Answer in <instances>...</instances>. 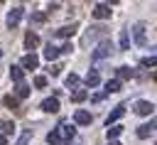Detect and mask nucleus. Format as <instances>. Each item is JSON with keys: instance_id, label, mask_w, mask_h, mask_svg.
Listing matches in <instances>:
<instances>
[{"instance_id": "nucleus-23", "label": "nucleus", "mask_w": 157, "mask_h": 145, "mask_svg": "<svg viewBox=\"0 0 157 145\" xmlns=\"http://www.w3.org/2000/svg\"><path fill=\"white\" fill-rule=\"evenodd\" d=\"M86 96H88V93H86L83 88H78V91L71 93V101H74V103H81V101H86Z\"/></svg>"}, {"instance_id": "nucleus-14", "label": "nucleus", "mask_w": 157, "mask_h": 145, "mask_svg": "<svg viewBox=\"0 0 157 145\" xmlns=\"http://www.w3.org/2000/svg\"><path fill=\"white\" fill-rule=\"evenodd\" d=\"M74 120H76L78 125H88V123H91V113H88V111H76V113H74Z\"/></svg>"}, {"instance_id": "nucleus-6", "label": "nucleus", "mask_w": 157, "mask_h": 145, "mask_svg": "<svg viewBox=\"0 0 157 145\" xmlns=\"http://www.w3.org/2000/svg\"><path fill=\"white\" fill-rule=\"evenodd\" d=\"M152 130H157V118H150L147 123H142V125H137V138H147Z\"/></svg>"}, {"instance_id": "nucleus-18", "label": "nucleus", "mask_w": 157, "mask_h": 145, "mask_svg": "<svg viewBox=\"0 0 157 145\" xmlns=\"http://www.w3.org/2000/svg\"><path fill=\"white\" fill-rule=\"evenodd\" d=\"M118 42H120V49H130V34H128V29H123V32H120Z\"/></svg>"}, {"instance_id": "nucleus-28", "label": "nucleus", "mask_w": 157, "mask_h": 145, "mask_svg": "<svg viewBox=\"0 0 157 145\" xmlns=\"http://www.w3.org/2000/svg\"><path fill=\"white\" fill-rule=\"evenodd\" d=\"M47 20V15L44 12H32V17H29V22H37V25H42Z\"/></svg>"}, {"instance_id": "nucleus-12", "label": "nucleus", "mask_w": 157, "mask_h": 145, "mask_svg": "<svg viewBox=\"0 0 157 145\" xmlns=\"http://www.w3.org/2000/svg\"><path fill=\"white\" fill-rule=\"evenodd\" d=\"M37 44H39V34H37V32H32V29H29V32H27V34H25V49H34V47H37Z\"/></svg>"}, {"instance_id": "nucleus-25", "label": "nucleus", "mask_w": 157, "mask_h": 145, "mask_svg": "<svg viewBox=\"0 0 157 145\" xmlns=\"http://www.w3.org/2000/svg\"><path fill=\"white\" fill-rule=\"evenodd\" d=\"M17 101H20V98H17V96H10V93L2 98V103H5L7 108H17Z\"/></svg>"}, {"instance_id": "nucleus-13", "label": "nucleus", "mask_w": 157, "mask_h": 145, "mask_svg": "<svg viewBox=\"0 0 157 145\" xmlns=\"http://www.w3.org/2000/svg\"><path fill=\"white\" fill-rule=\"evenodd\" d=\"M98 84H101L98 71H96V69H93V71H88V74H86V86H88V88H96Z\"/></svg>"}, {"instance_id": "nucleus-11", "label": "nucleus", "mask_w": 157, "mask_h": 145, "mask_svg": "<svg viewBox=\"0 0 157 145\" xmlns=\"http://www.w3.org/2000/svg\"><path fill=\"white\" fill-rule=\"evenodd\" d=\"M37 64H39V57H37V54H25L22 61H20L22 69H37Z\"/></svg>"}, {"instance_id": "nucleus-32", "label": "nucleus", "mask_w": 157, "mask_h": 145, "mask_svg": "<svg viewBox=\"0 0 157 145\" xmlns=\"http://www.w3.org/2000/svg\"><path fill=\"white\" fill-rule=\"evenodd\" d=\"M59 71H61V66H59V64H52V66H49V74H52V76H56Z\"/></svg>"}, {"instance_id": "nucleus-33", "label": "nucleus", "mask_w": 157, "mask_h": 145, "mask_svg": "<svg viewBox=\"0 0 157 145\" xmlns=\"http://www.w3.org/2000/svg\"><path fill=\"white\" fill-rule=\"evenodd\" d=\"M91 101H93V103H98V101H103V93H93V96H91Z\"/></svg>"}, {"instance_id": "nucleus-3", "label": "nucleus", "mask_w": 157, "mask_h": 145, "mask_svg": "<svg viewBox=\"0 0 157 145\" xmlns=\"http://www.w3.org/2000/svg\"><path fill=\"white\" fill-rule=\"evenodd\" d=\"M103 34H105V27H103V25H93V27H88V29H86V34L81 37V44H83V47H88L91 42H96V39H98V37H103Z\"/></svg>"}, {"instance_id": "nucleus-2", "label": "nucleus", "mask_w": 157, "mask_h": 145, "mask_svg": "<svg viewBox=\"0 0 157 145\" xmlns=\"http://www.w3.org/2000/svg\"><path fill=\"white\" fill-rule=\"evenodd\" d=\"M115 47H113V42L110 39H103V42H98V47L91 52V59L93 61H101V59H105V57H110V52H113Z\"/></svg>"}, {"instance_id": "nucleus-9", "label": "nucleus", "mask_w": 157, "mask_h": 145, "mask_svg": "<svg viewBox=\"0 0 157 145\" xmlns=\"http://www.w3.org/2000/svg\"><path fill=\"white\" fill-rule=\"evenodd\" d=\"M152 111H155L152 101H137L135 103V113L137 116H152Z\"/></svg>"}, {"instance_id": "nucleus-7", "label": "nucleus", "mask_w": 157, "mask_h": 145, "mask_svg": "<svg viewBox=\"0 0 157 145\" xmlns=\"http://www.w3.org/2000/svg\"><path fill=\"white\" fill-rule=\"evenodd\" d=\"M145 29H147V25L145 22H135L132 25V37H135V44H145Z\"/></svg>"}, {"instance_id": "nucleus-30", "label": "nucleus", "mask_w": 157, "mask_h": 145, "mask_svg": "<svg viewBox=\"0 0 157 145\" xmlns=\"http://www.w3.org/2000/svg\"><path fill=\"white\" fill-rule=\"evenodd\" d=\"M71 49H74V44H71V42H64V44L59 47V52H61V54H71Z\"/></svg>"}, {"instance_id": "nucleus-36", "label": "nucleus", "mask_w": 157, "mask_h": 145, "mask_svg": "<svg viewBox=\"0 0 157 145\" xmlns=\"http://www.w3.org/2000/svg\"><path fill=\"white\" fill-rule=\"evenodd\" d=\"M155 81H157V71H155Z\"/></svg>"}, {"instance_id": "nucleus-1", "label": "nucleus", "mask_w": 157, "mask_h": 145, "mask_svg": "<svg viewBox=\"0 0 157 145\" xmlns=\"http://www.w3.org/2000/svg\"><path fill=\"white\" fill-rule=\"evenodd\" d=\"M74 133H76L74 125H69V123H59V125L47 135V143H49V145H59V143H64V140H71Z\"/></svg>"}, {"instance_id": "nucleus-38", "label": "nucleus", "mask_w": 157, "mask_h": 145, "mask_svg": "<svg viewBox=\"0 0 157 145\" xmlns=\"http://www.w3.org/2000/svg\"><path fill=\"white\" fill-rule=\"evenodd\" d=\"M155 145H157V143H155Z\"/></svg>"}, {"instance_id": "nucleus-31", "label": "nucleus", "mask_w": 157, "mask_h": 145, "mask_svg": "<svg viewBox=\"0 0 157 145\" xmlns=\"http://www.w3.org/2000/svg\"><path fill=\"white\" fill-rule=\"evenodd\" d=\"M34 86L37 88H44L47 86V76H34Z\"/></svg>"}, {"instance_id": "nucleus-35", "label": "nucleus", "mask_w": 157, "mask_h": 145, "mask_svg": "<svg viewBox=\"0 0 157 145\" xmlns=\"http://www.w3.org/2000/svg\"><path fill=\"white\" fill-rule=\"evenodd\" d=\"M108 145H120V143H118V140H110V143H108Z\"/></svg>"}, {"instance_id": "nucleus-21", "label": "nucleus", "mask_w": 157, "mask_h": 145, "mask_svg": "<svg viewBox=\"0 0 157 145\" xmlns=\"http://www.w3.org/2000/svg\"><path fill=\"white\" fill-rule=\"evenodd\" d=\"M120 130H123V125H110V128L105 130V135H108V143H110V140H115V138L120 135Z\"/></svg>"}, {"instance_id": "nucleus-8", "label": "nucleus", "mask_w": 157, "mask_h": 145, "mask_svg": "<svg viewBox=\"0 0 157 145\" xmlns=\"http://www.w3.org/2000/svg\"><path fill=\"white\" fill-rule=\"evenodd\" d=\"M123 113H125V103H118L113 111H110V116L105 118V125L110 128V125H115V120H120L123 118Z\"/></svg>"}, {"instance_id": "nucleus-24", "label": "nucleus", "mask_w": 157, "mask_h": 145, "mask_svg": "<svg viewBox=\"0 0 157 145\" xmlns=\"http://www.w3.org/2000/svg\"><path fill=\"white\" fill-rule=\"evenodd\" d=\"M29 96V86L27 84H17V98H27Z\"/></svg>"}, {"instance_id": "nucleus-16", "label": "nucleus", "mask_w": 157, "mask_h": 145, "mask_svg": "<svg viewBox=\"0 0 157 145\" xmlns=\"http://www.w3.org/2000/svg\"><path fill=\"white\" fill-rule=\"evenodd\" d=\"M74 32H76V25H74V22H71V25H64V27H59V29H56V34H59V37H71Z\"/></svg>"}, {"instance_id": "nucleus-37", "label": "nucleus", "mask_w": 157, "mask_h": 145, "mask_svg": "<svg viewBox=\"0 0 157 145\" xmlns=\"http://www.w3.org/2000/svg\"><path fill=\"white\" fill-rule=\"evenodd\" d=\"M0 57H2V49H0Z\"/></svg>"}, {"instance_id": "nucleus-17", "label": "nucleus", "mask_w": 157, "mask_h": 145, "mask_svg": "<svg viewBox=\"0 0 157 145\" xmlns=\"http://www.w3.org/2000/svg\"><path fill=\"white\" fill-rule=\"evenodd\" d=\"M59 54H61V52H59V47H54V44H49V47L44 49V59H49V61H52V59H56Z\"/></svg>"}, {"instance_id": "nucleus-26", "label": "nucleus", "mask_w": 157, "mask_h": 145, "mask_svg": "<svg viewBox=\"0 0 157 145\" xmlns=\"http://www.w3.org/2000/svg\"><path fill=\"white\" fill-rule=\"evenodd\" d=\"M66 86H69V88H78V76H76V74H69V76H66Z\"/></svg>"}, {"instance_id": "nucleus-4", "label": "nucleus", "mask_w": 157, "mask_h": 145, "mask_svg": "<svg viewBox=\"0 0 157 145\" xmlns=\"http://www.w3.org/2000/svg\"><path fill=\"white\" fill-rule=\"evenodd\" d=\"M22 15H25V10H22L20 5H15V7L7 12V17H5V25H7L10 29H15V27L20 25V20H22Z\"/></svg>"}, {"instance_id": "nucleus-27", "label": "nucleus", "mask_w": 157, "mask_h": 145, "mask_svg": "<svg viewBox=\"0 0 157 145\" xmlns=\"http://www.w3.org/2000/svg\"><path fill=\"white\" fill-rule=\"evenodd\" d=\"M140 64H142V66H147V69H150V66H157V54H152V57H145Z\"/></svg>"}, {"instance_id": "nucleus-34", "label": "nucleus", "mask_w": 157, "mask_h": 145, "mask_svg": "<svg viewBox=\"0 0 157 145\" xmlns=\"http://www.w3.org/2000/svg\"><path fill=\"white\" fill-rule=\"evenodd\" d=\"M5 143H7V138H5V135H0V145H5Z\"/></svg>"}, {"instance_id": "nucleus-5", "label": "nucleus", "mask_w": 157, "mask_h": 145, "mask_svg": "<svg viewBox=\"0 0 157 145\" xmlns=\"http://www.w3.org/2000/svg\"><path fill=\"white\" fill-rule=\"evenodd\" d=\"M91 12H93V17H96V20H108L113 10H110V5H108V2H96Z\"/></svg>"}, {"instance_id": "nucleus-22", "label": "nucleus", "mask_w": 157, "mask_h": 145, "mask_svg": "<svg viewBox=\"0 0 157 145\" xmlns=\"http://www.w3.org/2000/svg\"><path fill=\"white\" fill-rule=\"evenodd\" d=\"M0 130H2V135L15 133V123H12V120H2V123H0Z\"/></svg>"}, {"instance_id": "nucleus-15", "label": "nucleus", "mask_w": 157, "mask_h": 145, "mask_svg": "<svg viewBox=\"0 0 157 145\" xmlns=\"http://www.w3.org/2000/svg\"><path fill=\"white\" fill-rule=\"evenodd\" d=\"M10 79L17 81V84H22V79H25V69H22V66H10Z\"/></svg>"}, {"instance_id": "nucleus-29", "label": "nucleus", "mask_w": 157, "mask_h": 145, "mask_svg": "<svg viewBox=\"0 0 157 145\" xmlns=\"http://www.w3.org/2000/svg\"><path fill=\"white\" fill-rule=\"evenodd\" d=\"M29 138H32V130H25V133L17 138V143H15V145H27V140H29Z\"/></svg>"}, {"instance_id": "nucleus-19", "label": "nucleus", "mask_w": 157, "mask_h": 145, "mask_svg": "<svg viewBox=\"0 0 157 145\" xmlns=\"http://www.w3.org/2000/svg\"><path fill=\"white\" fill-rule=\"evenodd\" d=\"M132 76H135V71L130 66H118V79H132Z\"/></svg>"}, {"instance_id": "nucleus-10", "label": "nucleus", "mask_w": 157, "mask_h": 145, "mask_svg": "<svg viewBox=\"0 0 157 145\" xmlns=\"http://www.w3.org/2000/svg\"><path fill=\"white\" fill-rule=\"evenodd\" d=\"M39 108H42V111H47V113H56V111H59V98H56V96H52V98H44Z\"/></svg>"}, {"instance_id": "nucleus-20", "label": "nucleus", "mask_w": 157, "mask_h": 145, "mask_svg": "<svg viewBox=\"0 0 157 145\" xmlns=\"http://www.w3.org/2000/svg\"><path fill=\"white\" fill-rule=\"evenodd\" d=\"M115 91H120V79H110L105 84V93H115Z\"/></svg>"}]
</instances>
